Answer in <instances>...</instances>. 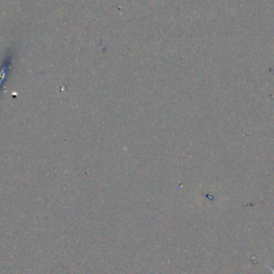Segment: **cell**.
Returning <instances> with one entry per match:
<instances>
[{"label": "cell", "mask_w": 274, "mask_h": 274, "mask_svg": "<svg viewBox=\"0 0 274 274\" xmlns=\"http://www.w3.org/2000/svg\"><path fill=\"white\" fill-rule=\"evenodd\" d=\"M271 272H272V274H274V270L273 269H271Z\"/></svg>", "instance_id": "cell-1"}]
</instances>
